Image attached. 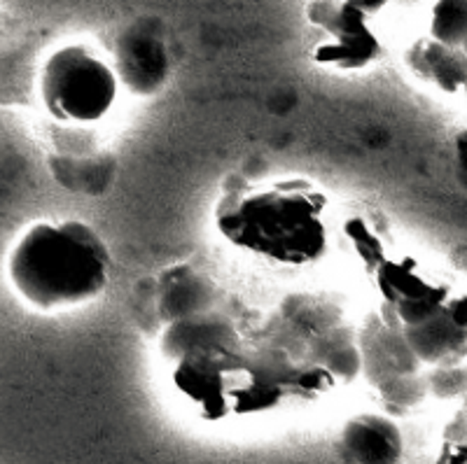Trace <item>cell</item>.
Masks as SVG:
<instances>
[{
	"label": "cell",
	"mask_w": 467,
	"mask_h": 464,
	"mask_svg": "<svg viewBox=\"0 0 467 464\" xmlns=\"http://www.w3.org/2000/svg\"><path fill=\"white\" fill-rule=\"evenodd\" d=\"M239 341L241 334L236 320L232 317V313L224 311V306H220L215 311L202 313V315L169 322L160 338V350L169 362H175L190 350Z\"/></svg>",
	"instance_id": "9"
},
{
	"label": "cell",
	"mask_w": 467,
	"mask_h": 464,
	"mask_svg": "<svg viewBox=\"0 0 467 464\" xmlns=\"http://www.w3.org/2000/svg\"><path fill=\"white\" fill-rule=\"evenodd\" d=\"M461 52L465 54V57H467V37H465V40H462V45H461Z\"/></svg>",
	"instance_id": "13"
},
{
	"label": "cell",
	"mask_w": 467,
	"mask_h": 464,
	"mask_svg": "<svg viewBox=\"0 0 467 464\" xmlns=\"http://www.w3.org/2000/svg\"><path fill=\"white\" fill-rule=\"evenodd\" d=\"M409 70L437 91L467 100V57L461 49L444 47L432 37H419L404 54Z\"/></svg>",
	"instance_id": "8"
},
{
	"label": "cell",
	"mask_w": 467,
	"mask_h": 464,
	"mask_svg": "<svg viewBox=\"0 0 467 464\" xmlns=\"http://www.w3.org/2000/svg\"><path fill=\"white\" fill-rule=\"evenodd\" d=\"M119 96L115 68L87 45L54 49L37 73V98L61 127H94L112 112Z\"/></svg>",
	"instance_id": "3"
},
{
	"label": "cell",
	"mask_w": 467,
	"mask_h": 464,
	"mask_svg": "<svg viewBox=\"0 0 467 464\" xmlns=\"http://www.w3.org/2000/svg\"><path fill=\"white\" fill-rule=\"evenodd\" d=\"M341 450L353 464H400L404 458V434L398 422L383 413H358L344 422Z\"/></svg>",
	"instance_id": "6"
},
{
	"label": "cell",
	"mask_w": 467,
	"mask_h": 464,
	"mask_svg": "<svg viewBox=\"0 0 467 464\" xmlns=\"http://www.w3.org/2000/svg\"><path fill=\"white\" fill-rule=\"evenodd\" d=\"M115 73L119 87L133 96L160 94L169 79V54L160 37L140 28H129L119 36L115 49Z\"/></svg>",
	"instance_id": "5"
},
{
	"label": "cell",
	"mask_w": 467,
	"mask_h": 464,
	"mask_svg": "<svg viewBox=\"0 0 467 464\" xmlns=\"http://www.w3.org/2000/svg\"><path fill=\"white\" fill-rule=\"evenodd\" d=\"M7 280L26 306L58 313L85 306L110 285V248L82 220L33 222L7 253Z\"/></svg>",
	"instance_id": "2"
},
{
	"label": "cell",
	"mask_w": 467,
	"mask_h": 464,
	"mask_svg": "<svg viewBox=\"0 0 467 464\" xmlns=\"http://www.w3.org/2000/svg\"><path fill=\"white\" fill-rule=\"evenodd\" d=\"M329 196L306 178L244 185L220 196L215 224L234 248L271 264L304 269L329 253Z\"/></svg>",
	"instance_id": "1"
},
{
	"label": "cell",
	"mask_w": 467,
	"mask_h": 464,
	"mask_svg": "<svg viewBox=\"0 0 467 464\" xmlns=\"http://www.w3.org/2000/svg\"><path fill=\"white\" fill-rule=\"evenodd\" d=\"M428 37L444 47L461 49L467 37V0H437L431 10Z\"/></svg>",
	"instance_id": "10"
},
{
	"label": "cell",
	"mask_w": 467,
	"mask_h": 464,
	"mask_svg": "<svg viewBox=\"0 0 467 464\" xmlns=\"http://www.w3.org/2000/svg\"><path fill=\"white\" fill-rule=\"evenodd\" d=\"M223 290L206 271L192 266H175L160 278V317L164 325L182 317L202 315L223 306Z\"/></svg>",
	"instance_id": "7"
},
{
	"label": "cell",
	"mask_w": 467,
	"mask_h": 464,
	"mask_svg": "<svg viewBox=\"0 0 467 464\" xmlns=\"http://www.w3.org/2000/svg\"><path fill=\"white\" fill-rule=\"evenodd\" d=\"M435 464H467V395L462 397L456 416L444 428Z\"/></svg>",
	"instance_id": "11"
},
{
	"label": "cell",
	"mask_w": 467,
	"mask_h": 464,
	"mask_svg": "<svg viewBox=\"0 0 467 464\" xmlns=\"http://www.w3.org/2000/svg\"><path fill=\"white\" fill-rule=\"evenodd\" d=\"M346 3L356 7V10L365 12V15L372 19V16H377L379 12L386 10V7L390 5L393 0H346Z\"/></svg>",
	"instance_id": "12"
},
{
	"label": "cell",
	"mask_w": 467,
	"mask_h": 464,
	"mask_svg": "<svg viewBox=\"0 0 467 464\" xmlns=\"http://www.w3.org/2000/svg\"><path fill=\"white\" fill-rule=\"evenodd\" d=\"M306 22L327 33L329 40L314 49V61L337 70H362L381 61V37L369 26V16L346 0H308Z\"/></svg>",
	"instance_id": "4"
}]
</instances>
